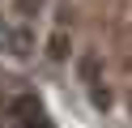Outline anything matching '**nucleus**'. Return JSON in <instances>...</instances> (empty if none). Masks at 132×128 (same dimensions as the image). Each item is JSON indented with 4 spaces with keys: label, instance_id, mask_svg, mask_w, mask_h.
I'll return each mask as SVG.
<instances>
[{
    "label": "nucleus",
    "instance_id": "1",
    "mask_svg": "<svg viewBox=\"0 0 132 128\" xmlns=\"http://www.w3.org/2000/svg\"><path fill=\"white\" fill-rule=\"evenodd\" d=\"M68 56V34H55L51 39V60H64Z\"/></svg>",
    "mask_w": 132,
    "mask_h": 128
},
{
    "label": "nucleus",
    "instance_id": "2",
    "mask_svg": "<svg viewBox=\"0 0 132 128\" xmlns=\"http://www.w3.org/2000/svg\"><path fill=\"white\" fill-rule=\"evenodd\" d=\"M94 73H98V56L89 51V56L81 60V77H85V81H94Z\"/></svg>",
    "mask_w": 132,
    "mask_h": 128
}]
</instances>
